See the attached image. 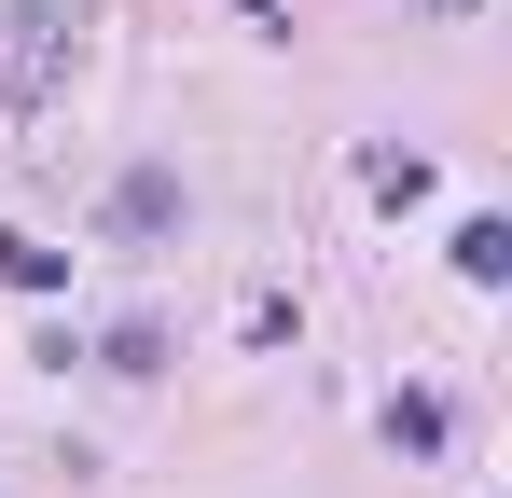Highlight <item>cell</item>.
Listing matches in <instances>:
<instances>
[{
	"label": "cell",
	"mask_w": 512,
	"mask_h": 498,
	"mask_svg": "<svg viewBox=\"0 0 512 498\" xmlns=\"http://www.w3.org/2000/svg\"><path fill=\"white\" fill-rule=\"evenodd\" d=\"M429 14H471V0H429Z\"/></svg>",
	"instance_id": "6"
},
{
	"label": "cell",
	"mask_w": 512,
	"mask_h": 498,
	"mask_svg": "<svg viewBox=\"0 0 512 498\" xmlns=\"http://www.w3.org/2000/svg\"><path fill=\"white\" fill-rule=\"evenodd\" d=\"M388 443H402V457H443V402L402 388V402H388Z\"/></svg>",
	"instance_id": "4"
},
{
	"label": "cell",
	"mask_w": 512,
	"mask_h": 498,
	"mask_svg": "<svg viewBox=\"0 0 512 498\" xmlns=\"http://www.w3.org/2000/svg\"><path fill=\"white\" fill-rule=\"evenodd\" d=\"M457 277L499 291V277H512V222H457Z\"/></svg>",
	"instance_id": "3"
},
{
	"label": "cell",
	"mask_w": 512,
	"mask_h": 498,
	"mask_svg": "<svg viewBox=\"0 0 512 498\" xmlns=\"http://www.w3.org/2000/svg\"><path fill=\"white\" fill-rule=\"evenodd\" d=\"M360 180H374L388 208H416V194H429V153H360Z\"/></svg>",
	"instance_id": "5"
},
{
	"label": "cell",
	"mask_w": 512,
	"mask_h": 498,
	"mask_svg": "<svg viewBox=\"0 0 512 498\" xmlns=\"http://www.w3.org/2000/svg\"><path fill=\"white\" fill-rule=\"evenodd\" d=\"M180 222V180L167 166H125V180H111V236H167Z\"/></svg>",
	"instance_id": "1"
},
{
	"label": "cell",
	"mask_w": 512,
	"mask_h": 498,
	"mask_svg": "<svg viewBox=\"0 0 512 498\" xmlns=\"http://www.w3.org/2000/svg\"><path fill=\"white\" fill-rule=\"evenodd\" d=\"M0 291H70V249H42V236H0Z\"/></svg>",
	"instance_id": "2"
}]
</instances>
